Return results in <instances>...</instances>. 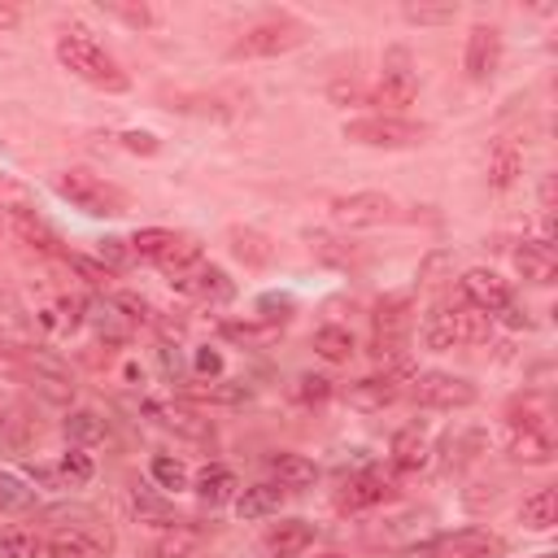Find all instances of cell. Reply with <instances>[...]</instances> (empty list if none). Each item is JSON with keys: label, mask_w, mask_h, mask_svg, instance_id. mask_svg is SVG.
Wrapping results in <instances>:
<instances>
[{"label": "cell", "mask_w": 558, "mask_h": 558, "mask_svg": "<svg viewBox=\"0 0 558 558\" xmlns=\"http://www.w3.org/2000/svg\"><path fill=\"white\" fill-rule=\"evenodd\" d=\"M57 61L74 74V78H83L87 87H96V92H126L131 87V74L118 65V57L113 52H105V44H96L87 31H61L57 35Z\"/></svg>", "instance_id": "1"}, {"label": "cell", "mask_w": 558, "mask_h": 558, "mask_svg": "<svg viewBox=\"0 0 558 558\" xmlns=\"http://www.w3.org/2000/svg\"><path fill=\"white\" fill-rule=\"evenodd\" d=\"M493 336V318L480 314L475 305L466 301H449V305H436L427 318H423V344L445 353L453 344H484Z\"/></svg>", "instance_id": "2"}, {"label": "cell", "mask_w": 558, "mask_h": 558, "mask_svg": "<svg viewBox=\"0 0 558 558\" xmlns=\"http://www.w3.org/2000/svg\"><path fill=\"white\" fill-rule=\"evenodd\" d=\"M52 187H57V196H65L74 209H83V214H92V218L126 214V192H122L118 183H109V179L83 170V166L61 170V174L52 179Z\"/></svg>", "instance_id": "3"}, {"label": "cell", "mask_w": 558, "mask_h": 558, "mask_svg": "<svg viewBox=\"0 0 558 558\" xmlns=\"http://www.w3.org/2000/svg\"><path fill=\"white\" fill-rule=\"evenodd\" d=\"M126 244H131V257H144V262L161 266L170 279L201 266V244L192 235H179V231H166V227H144Z\"/></svg>", "instance_id": "4"}, {"label": "cell", "mask_w": 558, "mask_h": 558, "mask_svg": "<svg viewBox=\"0 0 558 558\" xmlns=\"http://www.w3.org/2000/svg\"><path fill=\"white\" fill-rule=\"evenodd\" d=\"M462 301L475 305V310L488 314V318H501L506 327H527V314L519 310L514 288H510L497 270H488V266H471V270L462 275Z\"/></svg>", "instance_id": "5"}, {"label": "cell", "mask_w": 558, "mask_h": 558, "mask_svg": "<svg viewBox=\"0 0 558 558\" xmlns=\"http://www.w3.org/2000/svg\"><path fill=\"white\" fill-rule=\"evenodd\" d=\"M344 140L392 153V148H418L427 140V126L410 122V118H397V113H366V118H349L344 122Z\"/></svg>", "instance_id": "6"}, {"label": "cell", "mask_w": 558, "mask_h": 558, "mask_svg": "<svg viewBox=\"0 0 558 558\" xmlns=\"http://www.w3.org/2000/svg\"><path fill=\"white\" fill-rule=\"evenodd\" d=\"M501 436H506V453L514 462H523V466H549L554 453H558L549 423L536 418V414H510L506 427H501Z\"/></svg>", "instance_id": "7"}, {"label": "cell", "mask_w": 558, "mask_h": 558, "mask_svg": "<svg viewBox=\"0 0 558 558\" xmlns=\"http://www.w3.org/2000/svg\"><path fill=\"white\" fill-rule=\"evenodd\" d=\"M305 39V26L296 17H266V22H253L240 31V39L231 44V57H279V52H292L296 44Z\"/></svg>", "instance_id": "8"}, {"label": "cell", "mask_w": 558, "mask_h": 558, "mask_svg": "<svg viewBox=\"0 0 558 558\" xmlns=\"http://www.w3.org/2000/svg\"><path fill=\"white\" fill-rule=\"evenodd\" d=\"M418 96V65L405 44H392L379 61V100L392 109H405Z\"/></svg>", "instance_id": "9"}, {"label": "cell", "mask_w": 558, "mask_h": 558, "mask_svg": "<svg viewBox=\"0 0 558 558\" xmlns=\"http://www.w3.org/2000/svg\"><path fill=\"white\" fill-rule=\"evenodd\" d=\"M410 392L427 410H466L475 401V384L462 379V375H449V371H423V375H414V388Z\"/></svg>", "instance_id": "10"}, {"label": "cell", "mask_w": 558, "mask_h": 558, "mask_svg": "<svg viewBox=\"0 0 558 558\" xmlns=\"http://www.w3.org/2000/svg\"><path fill=\"white\" fill-rule=\"evenodd\" d=\"M331 218L340 227H384L397 218V205L384 192H349L331 201Z\"/></svg>", "instance_id": "11"}, {"label": "cell", "mask_w": 558, "mask_h": 558, "mask_svg": "<svg viewBox=\"0 0 558 558\" xmlns=\"http://www.w3.org/2000/svg\"><path fill=\"white\" fill-rule=\"evenodd\" d=\"M462 65H466V78L471 83H488L501 65V31L480 22L466 31V52H462Z\"/></svg>", "instance_id": "12"}, {"label": "cell", "mask_w": 558, "mask_h": 558, "mask_svg": "<svg viewBox=\"0 0 558 558\" xmlns=\"http://www.w3.org/2000/svg\"><path fill=\"white\" fill-rule=\"evenodd\" d=\"M174 288L183 296H192V301H205V305H222V301L235 296V283L227 279V270L222 266H205V262L183 270V275H174Z\"/></svg>", "instance_id": "13"}, {"label": "cell", "mask_w": 558, "mask_h": 558, "mask_svg": "<svg viewBox=\"0 0 558 558\" xmlns=\"http://www.w3.org/2000/svg\"><path fill=\"white\" fill-rule=\"evenodd\" d=\"M401 375L405 371H384V375H366V379H357V384H349L344 388V401L353 405V410H384V405H392L397 401V392H401Z\"/></svg>", "instance_id": "14"}, {"label": "cell", "mask_w": 558, "mask_h": 558, "mask_svg": "<svg viewBox=\"0 0 558 558\" xmlns=\"http://www.w3.org/2000/svg\"><path fill=\"white\" fill-rule=\"evenodd\" d=\"M436 558H506V541L497 532H484V527H466V532H453L436 545Z\"/></svg>", "instance_id": "15"}, {"label": "cell", "mask_w": 558, "mask_h": 558, "mask_svg": "<svg viewBox=\"0 0 558 558\" xmlns=\"http://www.w3.org/2000/svg\"><path fill=\"white\" fill-rule=\"evenodd\" d=\"M0 214H4V227H9L22 244H31V248H39V253H57V231H52L35 209H26V205H0Z\"/></svg>", "instance_id": "16"}, {"label": "cell", "mask_w": 558, "mask_h": 558, "mask_svg": "<svg viewBox=\"0 0 558 558\" xmlns=\"http://www.w3.org/2000/svg\"><path fill=\"white\" fill-rule=\"evenodd\" d=\"M26 371H31V384L48 397V401H74V384H70V371L52 357V353H26Z\"/></svg>", "instance_id": "17"}, {"label": "cell", "mask_w": 558, "mask_h": 558, "mask_svg": "<svg viewBox=\"0 0 558 558\" xmlns=\"http://www.w3.org/2000/svg\"><path fill=\"white\" fill-rule=\"evenodd\" d=\"M388 497H392V480L371 466V471H357V475L344 480L340 506H344V510H366V506H379V501H388Z\"/></svg>", "instance_id": "18"}, {"label": "cell", "mask_w": 558, "mask_h": 558, "mask_svg": "<svg viewBox=\"0 0 558 558\" xmlns=\"http://www.w3.org/2000/svg\"><path fill=\"white\" fill-rule=\"evenodd\" d=\"M109 541L83 532V527H61L52 536H44V554L48 558H105Z\"/></svg>", "instance_id": "19"}, {"label": "cell", "mask_w": 558, "mask_h": 558, "mask_svg": "<svg viewBox=\"0 0 558 558\" xmlns=\"http://www.w3.org/2000/svg\"><path fill=\"white\" fill-rule=\"evenodd\" d=\"M514 270H519V279H527V283H554V270H558L554 244L523 240V244L514 248Z\"/></svg>", "instance_id": "20"}, {"label": "cell", "mask_w": 558, "mask_h": 558, "mask_svg": "<svg viewBox=\"0 0 558 558\" xmlns=\"http://www.w3.org/2000/svg\"><path fill=\"white\" fill-rule=\"evenodd\" d=\"M388 458H392L397 471L414 475V471H423V466L432 462V440H427L418 427H401V432L392 436V445H388Z\"/></svg>", "instance_id": "21"}, {"label": "cell", "mask_w": 558, "mask_h": 558, "mask_svg": "<svg viewBox=\"0 0 558 558\" xmlns=\"http://www.w3.org/2000/svg\"><path fill=\"white\" fill-rule=\"evenodd\" d=\"M523 174V144L519 140H497L488 148V187L506 192L510 183H519Z\"/></svg>", "instance_id": "22"}, {"label": "cell", "mask_w": 558, "mask_h": 558, "mask_svg": "<svg viewBox=\"0 0 558 558\" xmlns=\"http://www.w3.org/2000/svg\"><path fill=\"white\" fill-rule=\"evenodd\" d=\"M310 545H314V523H305V519H283V523H275L266 532V549L275 558H296Z\"/></svg>", "instance_id": "23"}, {"label": "cell", "mask_w": 558, "mask_h": 558, "mask_svg": "<svg viewBox=\"0 0 558 558\" xmlns=\"http://www.w3.org/2000/svg\"><path fill=\"white\" fill-rule=\"evenodd\" d=\"M270 471H275V480H279L283 493H301V488H310L318 480V466L305 453H275L270 458Z\"/></svg>", "instance_id": "24"}, {"label": "cell", "mask_w": 558, "mask_h": 558, "mask_svg": "<svg viewBox=\"0 0 558 558\" xmlns=\"http://www.w3.org/2000/svg\"><path fill=\"white\" fill-rule=\"evenodd\" d=\"M283 497H288V493H283L279 484H248V488L235 493V514H240V519H266V514H279Z\"/></svg>", "instance_id": "25"}, {"label": "cell", "mask_w": 558, "mask_h": 558, "mask_svg": "<svg viewBox=\"0 0 558 558\" xmlns=\"http://www.w3.org/2000/svg\"><path fill=\"white\" fill-rule=\"evenodd\" d=\"M235 493H240V480L231 466H205L196 475V497L205 506H227V501H235Z\"/></svg>", "instance_id": "26"}, {"label": "cell", "mask_w": 558, "mask_h": 558, "mask_svg": "<svg viewBox=\"0 0 558 558\" xmlns=\"http://www.w3.org/2000/svg\"><path fill=\"white\" fill-rule=\"evenodd\" d=\"M519 523H523L527 532H549V527L558 523V493H554V488H536L532 497H523Z\"/></svg>", "instance_id": "27"}, {"label": "cell", "mask_w": 558, "mask_h": 558, "mask_svg": "<svg viewBox=\"0 0 558 558\" xmlns=\"http://www.w3.org/2000/svg\"><path fill=\"white\" fill-rule=\"evenodd\" d=\"M61 432H65V440H70L74 449H87V445H100L109 427H105V418H100L96 410H70L65 423H61Z\"/></svg>", "instance_id": "28"}, {"label": "cell", "mask_w": 558, "mask_h": 558, "mask_svg": "<svg viewBox=\"0 0 558 558\" xmlns=\"http://www.w3.org/2000/svg\"><path fill=\"white\" fill-rule=\"evenodd\" d=\"M52 471H57V488H83V484H92L96 462H92V453H87V449H74V445H70Z\"/></svg>", "instance_id": "29"}, {"label": "cell", "mask_w": 558, "mask_h": 558, "mask_svg": "<svg viewBox=\"0 0 558 558\" xmlns=\"http://www.w3.org/2000/svg\"><path fill=\"white\" fill-rule=\"evenodd\" d=\"M196 549H201V532L187 523H174L170 532H161L153 541V558H192Z\"/></svg>", "instance_id": "30"}, {"label": "cell", "mask_w": 558, "mask_h": 558, "mask_svg": "<svg viewBox=\"0 0 558 558\" xmlns=\"http://www.w3.org/2000/svg\"><path fill=\"white\" fill-rule=\"evenodd\" d=\"M314 353H318L323 362H349V357H353V336H349V327H336V323L318 327V331H314Z\"/></svg>", "instance_id": "31"}, {"label": "cell", "mask_w": 558, "mask_h": 558, "mask_svg": "<svg viewBox=\"0 0 558 558\" xmlns=\"http://www.w3.org/2000/svg\"><path fill=\"white\" fill-rule=\"evenodd\" d=\"M144 414H153L161 427L170 432H183V436H205V423L192 414V410H179V405H166V401H144Z\"/></svg>", "instance_id": "32"}, {"label": "cell", "mask_w": 558, "mask_h": 558, "mask_svg": "<svg viewBox=\"0 0 558 558\" xmlns=\"http://www.w3.org/2000/svg\"><path fill=\"white\" fill-rule=\"evenodd\" d=\"M35 436H39V423L26 418V410H9V418L0 423V445H4L9 453H22Z\"/></svg>", "instance_id": "33"}, {"label": "cell", "mask_w": 558, "mask_h": 558, "mask_svg": "<svg viewBox=\"0 0 558 558\" xmlns=\"http://www.w3.org/2000/svg\"><path fill=\"white\" fill-rule=\"evenodd\" d=\"M44 536L35 527H4L0 532V558H39Z\"/></svg>", "instance_id": "34"}, {"label": "cell", "mask_w": 558, "mask_h": 558, "mask_svg": "<svg viewBox=\"0 0 558 558\" xmlns=\"http://www.w3.org/2000/svg\"><path fill=\"white\" fill-rule=\"evenodd\" d=\"M100 13H109V17H118V22L135 26V31L157 26V13H153L144 0H100Z\"/></svg>", "instance_id": "35"}, {"label": "cell", "mask_w": 558, "mask_h": 558, "mask_svg": "<svg viewBox=\"0 0 558 558\" xmlns=\"http://www.w3.org/2000/svg\"><path fill=\"white\" fill-rule=\"evenodd\" d=\"M148 475H153V484H157V488H166V493H179V488H187V484H192L187 466H183L179 458H170V453H157V458L148 462Z\"/></svg>", "instance_id": "36"}, {"label": "cell", "mask_w": 558, "mask_h": 558, "mask_svg": "<svg viewBox=\"0 0 558 558\" xmlns=\"http://www.w3.org/2000/svg\"><path fill=\"white\" fill-rule=\"evenodd\" d=\"M231 253H235L240 262H248V266H266V262H270V240L257 235V231L231 227Z\"/></svg>", "instance_id": "37"}, {"label": "cell", "mask_w": 558, "mask_h": 558, "mask_svg": "<svg viewBox=\"0 0 558 558\" xmlns=\"http://www.w3.org/2000/svg\"><path fill=\"white\" fill-rule=\"evenodd\" d=\"M87 323H96V327H100V336L122 340L131 318H126V314H118V301L109 296V301H92V305H87Z\"/></svg>", "instance_id": "38"}, {"label": "cell", "mask_w": 558, "mask_h": 558, "mask_svg": "<svg viewBox=\"0 0 558 558\" xmlns=\"http://www.w3.org/2000/svg\"><path fill=\"white\" fill-rule=\"evenodd\" d=\"M35 506V488L13 475V471H0V510H31Z\"/></svg>", "instance_id": "39"}, {"label": "cell", "mask_w": 558, "mask_h": 558, "mask_svg": "<svg viewBox=\"0 0 558 558\" xmlns=\"http://www.w3.org/2000/svg\"><path fill=\"white\" fill-rule=\"evenodd\" d=\"M401 17L410 22V26H445V22H453L458 17V4H401Z\"/></svg>", "instance_id": "40"}, {"label": "cell", "mask_w": 558, "mask_h": 558, "mask_svg": "<svg viewBox=\"0 0 558 558\" xmlns=\"http://www.w3.org/2000/svg\"><path fill=\"white\" fill-rule=\"evenodd\" d=\"M292 397H296V401H327V397H331V379H327V375H296Z\"/></svg>", "instance_id": "41"}, {"label": "cell", "mask_w": 558, "mask_h": 558, "mask_svg": "<svg viewBox=\"0 0 558 558\" xmlns=\"http://www.w3.org/2000/svg\"><path fill=\"white\" fill-rule=\"evenodd\" d=\"M131 506H135L140 519H166L170 514V506L161 497H153L148 488H131Z\"/></svg>", "instance_id": "42"}, {"label": "cell", "mask_w": 558, "mask_h": 558, "mask_svg": "<svg viewBox=\"0 0 558 558\" xmlns=\"http://www.w3.org/2000/svg\"><path fill=\"white\" fill-rule=\"evenodd\" d=\"M118 140H122V148H126V153H140V157H153V153L161 148V140H157L153 131H122Z\"/></svg>", "instance_id": "43"}, {"label": "cell", "mask_w": 558, "mask_h": 558, "mask_svg": "<svg viewBox=\"0 0 558 558\" xmlns=\"http://www.w3.org/2000/svg\"><path fill=\"white\" fill-rule=\"evenodd\" d=\"M65 262H70V270H78L92 288H100V283L109 279V266H100V262H92V257H83V253H70Z\"/></svg>", "instance_id": "44"}, {"label": "cell", "mask_w": 558, "mask_h": 558, "mask_svg": "<svg viewBox=\"0 0 558 558\" xmlns=\"http://www.w3.org/2000/svg\"><path fill=\"white\" fill-rule=\"evenodd\" d=\"M96 253H100V266L118 270V266H126V257H131V244H126V240H113V235H109V240H100V248H96Z\"/></svg>", "instance_id": "45"}, {"label": "cell", "mask_w": 558, "mask_h": 558, "mask_svg": "<svg viewBox=\"0 0 558 558\" xmlns=\"http://www.w3.org/2000/svg\"><path fill=\"white\" fill-rule=\"evenodd\" d=\"M222 371V353L218 349H196V375H218Z\"/></svg>", "instance_id": "46"}, {"label": "cell", "mask_w": 558, "mask_h": 558, "mask_svg": "<svg viewBox=\"0 0 558 558\" xmlns=\"http://www.w3.org/2000/svg\"><path fill=\"white\" fill-rule=\"evenodd\" d=\"M13 22H17V13L13 9H0V26H13Z\"/></svg>", "instance_id": "47"}, {"label": "cell", "mask_w": 558, "mask_h": 558, "mask_svg": "<svg viewBox=\"0 0 558 558\" xmlns=\"http://www.w3.org/2000/svg\"><path fill=\"white\" fill-rule=\"evenodd\" d=\"M323 558H349V554H323Z\"/></svg>", "instance_id": "48"}, {"label": "cell", "mask_w": 558, "mask_h": 558, "mask_svg": "<svg viewBox=\"0 0 558 558\" xmlns=\"http://www.w3.org/2000/svg\"><path fill=\"white\" fill-rule=\"evenodd\" d=\"M541 558H554V554H541Z\"/></svg>", "instance_id": "49"}]
</instances>
